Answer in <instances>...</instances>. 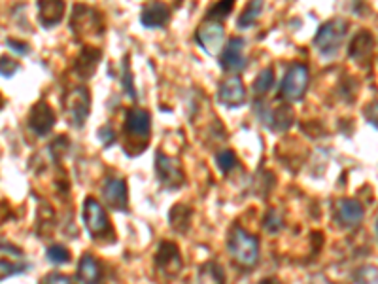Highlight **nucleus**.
<instances>
[{
	"mask_svg": "<svg viewBox=\"0 0 378 284\" xmlns=\"http://www.w3.org/2000/svg\"><path fill=\"white\" fill-rule=\"evenodd\" d=\"M306 87H308V68L301 63H295L288 68L280 84L278 97L285 103H297L305 97Z\"/></svg>",
	"mask_w": 378,
	"mask_h": 284,
	"instance_id": "nucleus-7",
	"label": "nucleus"
},
{
	"mask_svg": "<svg viewBox=\"0 0 378 284\" xmlns=\"http://www.w3.org/2000/svg\"><path fill=\"white\" fill-rule=\"evenodd\" d=\"M129 57L123 59V87H125V93L131 97L133 100H136V91H134L133 82H131V70H129V65H127Z\"/></svg>",
	"mask_w": 378,
	"mask_h": 284,
	"instance_id": "nucleus-33",
	"label": "nucleus"
},
{
	"mask_svg": "<svg viewBox=\"0 0 378 284\" xmlns=\"http://www.w3.org/2000/svg\"><path fill=\"white\" fill-rule=\"evenodd\" d=\"M356 284H378V269L377 267H361L358 273H356Z\"/></svg>",
	"mask_w": 378,
	"mask_h": 284,
	"instance_id": "nucleus-31",
	"label": "nucleus"
},
{
	"mask_svg": "<svg viewBox=\"0 0 378 284\" xmlns=\"http://www.w3.org/2000/svg\"><path fill=\"white\" fill-rule=\"evenodd\" d=\"M218 100L227 108H237V106L244 105L246 89L239 76H233V78L221 82L218 89Z\"/></svg>",
	"mask_w": 378,
	"mask_h": 284,
	"instance_id": "nucleus-16",
	"label": "nucleus"
},
{
	"mask_svg": "<svg viewBox=\"0 0 378 284\" xmlns=\"http://www.w3.org/2000/svg\"><path fill=\"white\" fill-rule=\"evenodd\" d=\"M237 163H239V159H237V154L233 152V150H223V152H219L216 156V165H218V169L223 174L231 172L237 167Z\"/></svg>",
	"mask_w": 378,
	"mask_h": 284,
	"instance_id": "nucleus-29",
	"label": "nucleus"
},
{
	"mask_svg": "<svg viewBox=\"0 0 378 284\" xmlns=\"http://www.w3.org/2000/svg\"><path fill=\"white\" fill-rule=\"evenodd\" d=\"M17 68H19V65H17L15 61L2 57V76H4V78H12V76L17 73Z\"/></svg>",
	"mask_w": 378,
	"mask_h": 284,
	"instance_id": "nucleus-35",
	"label": "nucleus"
},
{
	"mask_svg": "<svg viewBox=\"0 0 378 284\" xmlns=\"http://www.w3.org/2000/svg\"><path fill=\"white\" fill-rule=\"evenodd\" d=\"M70 31L76 38H95L104 31L102 15L87 4H76L70 15Z\"/></svg>",
	"mask_w": 378,
	"mask_h": 284,
	"instance_id": "nucleus-3",
	"label": "nucleus"
},
{
	"mask_svg": "<svg viewBox=\"0 0 378 284\" xmlns=\"http://www.w3.org/2000/svg\"><path fill=\"white\" fill-rule=\"evenodd\" d=\"M63 106H65V114H67L68 121L80 129L89 118V112H91V93L84 86L74 87L65 95Z\"/></svg>",
	"mask_w": 378,
	"mask_h": 284,
	"instance_id": "nucleus-6",
	"label": "nucleus"
},
{
	"mask_svg": "<svg viewBox=\"0 0 378 284\" xmlns=\"http://www.w3.org/2000/svg\"><path fill=\"white\" fill-rule=\"evenodd\" d=\"M365 211L356 199H340L335 205V218L345 227H358L363 222Z\"/></svg>",
	"mask_w": 378,
	"mask_h": 284,
	"instance_id": "nucleus-15",
	"label": "nucleus"
},
{
	"mask_svg": "<svg viewBox=\"0 0 378 284\" xmlns=\"http://www.w3.org/2000/svg\"><path fill=\"white\" fill-rule=\"evenodd\" d=\"M372 47H375V38L369 31H359L350 42V47H348V55L350 59L358 61L361 65L369 63L372 57Z\"/></svg>",
	"mask_w": 378,
	"mask_h": 284,
	"instance_id": "nucleus-19",
	"label": "nucleus"
},
{
	"mask_svg": "<svg viewBox=\"0 0 378 284\" xmlns=\"http://www.w3.org/2000/svg\"><path fill=\"white\" fill-rule=\"evenodd\" d=\"M377 235H378V220H377Z\"/></svg>",
	"mask_w": 378,
	"mask_h": 284,
	"instance_id": "nucleus-42",
	"label": "nucleus"
},
{
	"mask_svg": "<svg viewBox=\"0 0 378 284\" xmlns=\"http://www.w3.org/2000/svg\"><path fill=\"white\" fill-rule=\"evenodd\" d=\"M46 256L54 265H63L67 264V262H70V252H68L63 245H52L47 248Z\"/></svg>",
	"mask_w": 378,
	"mask_h": 284,
	"instance_id": "nucleus-30",
	"label": "nucleus"
},
{
	"mask_svg": "<svg viewBox=\"0 0 378 284\" xmlns=\"http://www.w3.org/2000/svg\"><path fill=\"white\" fill-rule=\"evenodd\" d=\"M55 119L57 118H55L54 108L47 105L46 100H38V103L31 108V112H29L27 124L34 135L46 137L47 133L54 129Z\"/></svg>",
	"mask_w": 378,
	"mask_h": 284,
	"instance_id": "nucleus-12",
	"label": "nucleus"
},
{
	"mask_svg": "<svg viewBox=\"0 0 378 284\" xmlns=\"http://www.w3.org/2000/svg\"><path fill=\"white\" fill-rule=\"evenodd\" d=\"M271 177H272L271 172H261L258 179H255V188H261L259 195H267V193L271 192V188L274 184H272V182H269V184H267V179H271Z\"/></svg>",
	"mask_w": 378,
	"mask_h": 284,
	"instance_id": "nucleus-34",
	"label": "nucleus"
},
{
	"mask_svg": "<svg viewBox=\"0 0 378 284\" xmlns=\"http://www.w3.org/2000/svg\"><path fill=\"white\" fill-rule=\"evenodd\" d=\"M272 86H274V70L272 68H263L258 74L255 82H253V93L258 97H261V95H267V93L271 91Z\"/></svg>",
	"mask_w": 378,
	"mask_h": 284,
	"instance_id": "nucleus-25",
	"label": "nucleus"
},
{
	"mask_svg": "<svg viewBox=\"0 0 378 284\" xmlns=\"http://www.w3.org/2000/svg\"><path fill=\"white\" fill-rule=\"evenodd\" d=\"M168 21H171V10L165 2H159V0L146 4L140 13V23L148 29H159V27H165Z\"/></svg>",
	"mask_w": 378,
	"mask_h": 284,
	"instance_id": "nucleus-17",
	"label": "nucleus"
},
{
	"mask_svg": "<svg viewBox=\"0 0 378 284\" xmlns=\"http://www.w3.org/2000/svg\"><path fill=\"white\" fill-rule=\"evenodd\" d=\"M263 227L271 235H276V233L282 232L284 230V216H282V212L276 211V209H271L265 214V218H263Z\"/></svg>",
	"mask_w": 378,
	"mask_h": 284,
	"instance_id": "nucleus-27",
	"label": "nucleus"
},
{
	"mask_svg": "<svg viewBox=\"0 0 378 284\" xmlns=\"http://www.w3.org/2000/svg\"><path fill=\"white\" fill-rule=\"evenodd\" d=\"M6 46L12 47V50H15V52L21 53V55H27V53H29V46L21 44V42H17V40H8Z\"/></svg>",
	"mask_w": 378,
	"mask_h": 284,
	"instance_id": "nucleus-39",
	"label": "nucleus"
},
{
	"mask_svg": "<svg viewBox=\"0 0 378 284\" xmlns=\"http://www.w3.org/2000/svg\"><path fill=\"white\" fill-rule=\"evenodd\" d=\"M29 265L23 262V260H12V258H2V264H0V275H2V281L14 277V275H19V273L27 271Z\"/></svg>",
	"mask_w": 378,
	"mask_h": 284,
	"instance_id": "nucleus-26",
	"label": "nucleus"
},
{
	"mask_svg": "<svg viewBox=\"0 0 378 284\" xmlns=\"http://www.w3.org/2000/svg\"><path fill=\"white\" fill-rule=\"evenodd\" d=\"M308 284H333V283L329 281V278L325 277V275H320L318 273V275H314V277L310 278V283Z\"/></svg>",
	"mask_w": 378,
	"mask_h": 284,
	"instance_id": "nucleus-40",
	"label": "nucleus"
},
{
	"mask_svg": "<svg viewBox=\"0 0 378 284\" xmlns=\"http://www.w3.org/2000/svg\"><path fill=\"white\" fill-rule=\"evenodd\" d=\"M348 33V21L331 20L320 27L314 36V46L318 47L324 57H333L340 50L345 36Z\"/></svg>",
	"mask_w": 378,
	"mask_h": 284,
	"instance_id": "nucleus-4",
	"label": "nucleus"
},
{
	"mask_svg": "<svg viewBox=\"0 0 378 284\" xmlns=\"http://www.w3.org/2000/svg\"><path fill=\"white\" fill-rule=\"evenodd\" d=\"M227 248L235 264L242 269H252L259 262V241L255 235L235 225L227 239Z\"/></svg>",
	"mask_w": 378,
	"mask_h": 284,
	"instance_id": "nucleus-1",
	"label": "nucleus"
},
{
	"mask_svg": "<svg viewBox=\"0 0 378 284\" xmlns=\"http://www.w3.org/2000/svg\"><path fill=\"white\" fill-rule=\"evenodd\" d=\"M365 118H367V121H369L372 127L378 129V103H372V105L365 108Z\"/></svg>",
	"mask_w": 378,
	"mask_h": 284,
	"instance_id": "nucleus-37",
	"label": "nucleus"
},
{
	"mask_svg": "<svg viewBox=\"0 0 378 284\" xmlns=\"http://www.w3.org/2000/svg\"><path fill=\"white\" fill-rule=\"evenodd\" d=\"M99 139L102 140V142H104V146H110L113 142V140H116V133H113L112 129H110V127H108V126H104L99 131Z\"/></svg>",
	"mask_w": 378,
	"mask_h": 284,
	"instance_id": "nucleus-38",
	"label": "nucleus"
},
{
	"mask_svg": "<svg viewBox=\"0 0 378 284\" xmlns=\"http://www.w3.org/2000/svg\"><path fill=\"white\" fill-rule=\"evenodd\" d=\"M100 278H102V269H100L99 260L91 254L81 256L78 264V281L81 284H99Z\"/></svg>",
	"mask_w": 378,
	"mask_h": 284,
	"instance_id": "nucleus-21",
	"label": "nucleus"
},
{
	"mask_svg": "<svg viewBox=\"0 0 378 284\" xmlns=\"http://www.w3.org/2000/svg\"><path fill=\"white\" fill-rule=\"evenodd\" d=\"M68 148H70V140H68L67 137H63V135H61V137H57V140H55L54 144H52L49 150H52V154H54L55 158L61 159L63 156H65V152H67Z\"/></svg>",
	"mask_w": 378,
	"mask_h": 284,
	"instance_id": "nucleus-32",
	"label": "nucleus"
},
{
	"mask_svg": "<svg viewBox=\"0 0 378 284\" xmlns=\"http://www.w3.org/2000/svg\"><path fill=\"white\" fill-rule=\"evenodd\" d=\"M259 284H282L278 281V278H274V277H269V278H265V281H261V283Z\"/></svg>",
	"mask_w": 378,
	"mask_h": 284,
	"instance_id": "nucleus-41",
	"label": "nucleus"
},
{
	"mask_svg": "<svg viewBox=\"0 0 378 284\" xmlns=\"http://www.w3.org/2000/svg\"><path fill=\"white\" fill-rule=\"evenodd\" d=\"M235 2H237V0H219V2H216V4L208 10V13H206V20H214V21L226 20L227 15L233 12Z\"/></svg>",
	"mask_w": 378,
	"mask_h": 284,
	"instance_id": "nucleus-28",
	"label": "nucleus"
},
{
	"mask_svg": "<svg viewBox=\"0 0 378 284\" xmlns=\"http://www.w3.org/2000/svg\"><path fill=\"white\" fill-rule=\"evenodd\" d=\"M255 110H258V116L263 121V126L269 127L274 133L288 131L293 126V121H295V116H293V110L290 108V105H282V103L276 106L258 105Z\"/></svg>",
	"mask_w": 378,
	"mask_h": 284,
	"instance_id": "nucleus-9",
	"label": "nucleus"
},
{
	"mask_svg": "<svg viewBox=\"0 0 378 284\" xmlns=\"http://www.w3.org/2000/svg\"><path fill=\"white\" fill-rule=\"evenodd\" d=\"M219 65L227 73H240L246 66V55H244V40L242 38H231L223 47V52L219 53Z\"/></svg>",
	"mask_w": 378,
	"mask_h": 284,
	"instance_id": "nucleus-14",
	"label": "nucleus"
},
{
	"mask_svg": "<svg viewBox=\"0 0 378 284\" xmlns=\"http://www.w3.org/2000/svg\"><path fill=\"white\" fill-rule=\"evenodd\" d=\"M42 284H72V278L67 277V275H61V273H49L42 281Z\"/></svg>",
	"mask_w": 378,
	"mask_h": 284,
	"instance_id": "nucleus-36",
	"label": "nucleus"
},
{
	"mask_svg": "<svg viewBox=\"0 0 378 284\" xmlns=\"http://www.w3.org/2000/svg\"><path fill=\"white\" fill-rule=\"evenodd\" d=\"M102 199L112 211H127L129 207V195H127V182L123 179H110L104 180L102 184Z\"/></svg>",
	"mask_w": 378,
	"mask_h": 284,
	"instance_id": "nucleus-13",
	"label": "nucleus"
},
{
	"mask_svg": "<svg viewBox=\"0 0 378 284\" xmlns=\"http://www.w3.org/2000/svg\"><path fill=\"white\" fill-rule=\"evenodd\" d=\"M155 267L166 278H174L176 275H180L184 264H182V256H180L176 243H173V241H163L161 243L157 254H155Z\"/></svg>",
	"mask_w": 378,
	"mask_h": 284,
	"instance_id": "nucleus-10",
	"label": "nucleus"
},
{
	"mask_svg": "<svg viewBox=\"0 0 378 284\" xmlns=\"http://www.w3.org/2000/svg\"><path fill=\"white\" fill-rule=\"evenodd\" d=\"M197 283L199 284H226V273L223 267L216 262H206L200 265L199 275H197Z\"/></svg>",
	"mask_w": 378,
	"mask_h": 284,
	"instance_id": "nucleus-23",
	"label": "nucleus"
},
{
	"mask_svg": "<svg viewBox=\"0 0 378 284\" xmlns=\"http://www.w3.org/2000/svg\"><path fill=\"white\" fill-rule=\"evenodd\" d=\"M38 21L42 27H55L59 25L63 17H65V0H38Z\"/></svg>",
	"mask_w": 378,
	"mask_h": 284,
	"instance_id": "nucleus-18",
	"label": "nucleus"
},
{
	"mask_svg": "<svg viewBox=\"0 0 378 284\" xmlns=\"http://www.w3.org/2000/svg\"><path fill=\"white\" fill-rule=\"evenodd\" d=\"M84 222H86L87 233L95 241H112V239H116L107 211L97 199H86V203H84Z\"/></svg>",
	"mask_w": 378,
	"mask_h": 284,
	"instance_id": "nucleus-2",
	"label": "nucleus"
},
{
	"mask_svg": "<svg viewBox=\"0 0 378 284\" xmlns=\"http://www.w3.org/2000/svg\"><path fill=\"white\" fill-rule=\"evenodd\" d=\"M150 131H152V118L148 110L142 108H133L127 112L125 118V137L127 146L125 150H129V146L139 144L140 152L146 150L148 139H150Z\"/></svg>",
	"mask_w": 378,
	"mask_h": 284,
	"instance_id": "nucleus-5",
	"label": "nucleus"
},
{
	"mask_svg": "<svg viewBox=\"0 0 378 284\" xmlns=\"http://www.w3.org/2000/svg\"><path fill=\"white\" fill-rule=\"evenodd\" d=\"M223 36H226V29L221 25V21L214 20H206L205 23H200L195 33L199 46L210 55H218L223 44Z\"/></svg>",
	"mask_w": 378,
	"mask_h": 284,
	"instance_id": "nucleus-11",
	"label": "nucleus"
},
{
	"mask_svg": "<svg viewBox=\"0 0 378 284\" xmlns=\"http://www.w3.org/2000/svg\"><path fill=\"white\" fill-rule=\"evenodd\" d=\"M100 59H102L100 50L86 46L80 52V55L76 57V61H74V70H76V74H78L80 78H91L95 70H97V66H99Z\"/></svg>",
	"mask_w": 378,
	"mask_h": 284,
	"instance_id": "nucleus-20",
	"label": "nucleus"
},
{
	"mask_svg": "<svg viewBox=\"0 0 378 284\" xmlns=\"http://www.w3.org/2000/svg\"><path fill=\"white\" fill-rule=\"evenodd\" d=\"M263 6H265V0H248L244 12L240 13V17H239L240 29H248V27H252L253 23L259 20V15H261V12H263Z\"/></svg>",
	"mask_w": 378,
	"mask_h": 284,
	"instance_id": "nucleus-24",
	"label": "nucleus"
},
{
	"mask_svg": "<svg viewBox=\"0 0 378 284\" xmlns=\"http://www.w3.org/2000/svg\"><path fill=\"white\" fill-rule=\"evenodd\" d=\"M191 214L193 211L189 207L184 205V203H178V205H174L173 209H171V212H168V224H171L174 232L184 235V233H187V230H189V225H191Z\"/></svg>",
	"mask_w": 378,
	"mask_h": 284,
	"instance_id": "nucleus-22",
	"label": "nucleus"
},
{
	"mask_svg": "<svg viewBox=\"0 0 378 284\" xmlns=\"http://www.w3.org/2000/svg\"><path fill=\"white\" fill-rule=\"evenodd\" d=\"M155 171H157V180L166 190H178L180 186L186 182L182 163L163 152L155 154Z\"/></svg>",
	"mask_w": 378,
	"mask_h": 284,
	"instance_id": "nucleus-8",
	"label": "nucleus"
}]
</instances>
